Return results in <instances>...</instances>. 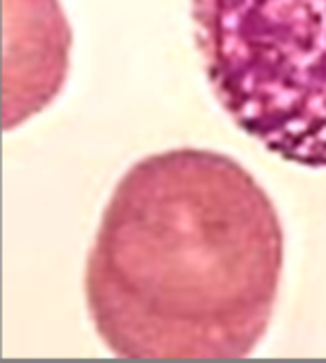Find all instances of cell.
I'll use <instances>...</instances> for the list:
<instances>
[{
    "label": "cell",
    "mask_w": 326,
    "mask_h": 363,
    "mask_svg": "<svg viewBox=\"0 0 326 363\" xmlns=\"http://www.w3.org/2000/svg\"><path fill=\"white\" fill-rule=\"evenodd\" d=\"M284 230L246 167L210 150L134 163L85 267L103 345L123 359H241L271 325Z\"/></svg>",
    "instance_id": "1"
},
{
    "label": "cell",
    "mask_w": 326,
    "mask_h": 363,
    "mask_svg": "<svg viewBox=\"0 0 326 363\" xmlns=\"http://www.w3.org/2000/svg\"><path fill=\"white\" fill-rule=\"evenodd\" d=\"M217 101L279 159L326 167V0H192Z\"/></svg>",
    "instance_id": "2"
},
{
    "label": "cell",
    "mask_w": 326,
    "mask_h": 363,
    "mask_svg": "<svg viewBox=\"0 0 326 363\" xmlns=\"http://www.w3.org/2000/svg\"><path fill=\"white\" fill-rule=\"evenodd\" d=\"M70 47L72 31L58 0H5V130L58 96Z\"/></svg>",
    "instance_id": "3"
}]
</instances>
